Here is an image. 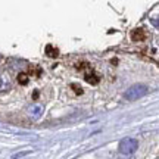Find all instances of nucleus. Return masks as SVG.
Instances as JSON below:
<instances>
[{
  "instance_id": "20e7f679",
  "label": "nucleus",
  "mask_w": 159,
  "mask_h": 159,
  "mask_svg": "<svg viewBox=\"0 0 159 159\" xmlns=\"http://www.w3.org/2000/svg\"><path fill=\"white\" fill-rule=\"evenodd\" d=\"M41 114H43V106L39 105V103H34L28 108V115L33 119H39L41 116Z\"/></svg>"
},
{
  "instance_id": "7ed1b4c3",
  "label": "nucleus",
  "mask_w": 159,
  "mask_h": 159,
  "mask_svg": "<svg viewBox=\"0 0 159 159\" xmlns=\"http://www.w3.org/2000/svg\"><path fill=\"white\" fill-rule=\"evenodd\" d=\"M12 89V81L7 72L0 71V93H7Z\"/></svg>"
},
{
  "instance_id": "f257e3e1",
  "label": "nucleus",
  "mask_w": 159,
  "mask_h": 159,
  "mask_svg": "<svg viewBox=\"0 0 159 159\" xmlns=\"http://www.w3.org/2000/svg\"><path fill=\"white\" fill-rule=\"evenodd\" d=\"M137 148H139V142H137L136 139H131V137H125V139H122L121 142H119V152L122 155H131L134 153L137 150Z\"/></svg>"
},
{
  "instance_id": "423d86ee",
  "label": "nucleus",
  "mask_w": 159,
  "mask_h": 159,
  "mask_svg": "<svg viewBox=\"0 0 159 159\" xmlns=\"http://www.w3.org/2000/svg\"><path fill=\"white\" fill-rule=\"evenodd\" d=\"M18 81H19L21 84H27V83H28V78H27V75H25V74H19Z\"/></svg>"
},
{
  "instance_id": "f03ea898",
  "label": "nucleus",
  "mask_w": 159,
  "mask_h": 159,
  "mask_svg": "<svg viewBox=\"0 0 159 159\" xmlns=\"http://www.w3.org/2000/svg\"><path fill=\"white\" fill-rule=\"evenodd\" d=\"M146 93H148V87L144 84H134L125 91V99H128V100H137V99L144 96Z\"/></svg>"
},
{
  "instance_id": "39448f33",
  "label": "nucleus",
  "mask_w": 159,
  "mask_h": 159,
  "mask_svg": "<svg viewBox=\"0 0 159 159\" xmlns=\"http://www.w3.org/2000/svg\"><path fill=\"white\" fill-rule=\"evenodd\" d=\"M85 80H87L89 83H94V84L97 83V78H96V75H94V74H93V75H91V74H87V75H85Z\"/></svg>"
},
{
  "instance_id": "0eeeda50",
  "label": "nucleus",
  "mask_w": 159,
  "mask_h": 159,
  "mask_svg": "<svg viewBox=\"0 0 159 159\" xmlns=\"http://www.w3.org/2000/svg\"><path fill=\"white\" fill-rule=\"evenodd\" d=\"M121 159H134V158H121Z\"/></svg>"
}]
</instances>
